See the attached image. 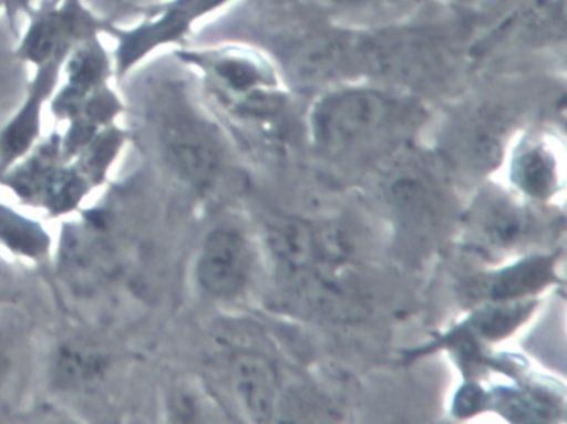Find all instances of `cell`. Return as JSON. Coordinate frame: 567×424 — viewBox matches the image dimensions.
Wrapping results in <instances>:
<instances>
[{"label": "cell", "instance_id": "1", "mask_svg": "<svg viewBox=\"0 0 567 424\" xmlns=\"http://www.w3.org/2000/svg\"><path fill=\"white\" fill-rule=\"evenodd\" d=\"M426 118L423 104L413 95L354 82L321 94L311 105L308 128L324 157L358 164L406 147Z\"/></svg>", "mask_w": 567, "mask_h": 424}, {"label": "cell", "instance_id": "2", "mask_svg": "<svg viewBox=\"0 0 567 424\" xmlns=\"http://www.w3.org/2000/svg\"><path fill=\"white\" fill-rule=\"evenodd\" d=\"M148 122L165 167L187 187H210L224 165V144L215 122L177 82L155 89Z\"/></svg>", "mask_w": 567, "mask_h": 424}, {"label": "cell", "instance_id": "3", "mask_svg": "<svg viewBox=\"0 0 567 424\" xmlns=\"http://www.w3.org/2000/svg\"><path fill=\"white\" fill-rule=\"evenodd\" d=\"M178 62L200 75L205 89L228 114L245 121L267 118L284 101L274 62L241 44L175 49Z\"/></svg>", "mask_w": 567, "mask_h": 424}, {"label": "cell", "instance_id": "4", "mask_svg": "<svg viewBox=\"0 0 567 424\" xmlns=\"http://www.w3.org/2000/svg\"><path fill=\"white\" fill-rule=\"evenodd\" d=\"M0 185L9 188L19 204L61 218L75 214L94 194L95 185L75 158L62 154L59 132L42 138L21 162L9 168Z\"/></svg>", "mask_w": 567, "mask_h": 424}, {"label": "cell", "instance_id": "5", "mask_svg": "<svg viewBox=\"0 0 567 424\" xmlns=\"http://www.w3.org/2000/svg\"><path fill=\"white\" fill-rule=\"evenodd\" d=\"M237 0H161L134 8L142 21L131 28L112 22L105 35L114 39L115 79L131 75L151 55L165 48H184L194 29L210 15L225 11Z\"/></svg>", "mask_w": 567, "mask_h": 424}, {"label": "cell", "instance_id": "6", "mask_svg": "<svg viewBox=\"0 0 567 424\" xmlns=\"http://www.w3.org/2000/svg\"><path fill=\"white\" fill-rule=\"evenodd\" d=\"M267 245L275 265L295 285L315 277L344 275L351 254L350 240L338 225L291 217L268 224Z\"/></svg>", "mask_w": 567, "mask_h": 424}, {"label": "cell", "instance_id": "7", "mask_svg": "<svg viewBox=\"0 0 567 424\" xmlns=\"http://www.w3.org/2000/svg\"><path fill=\"white\" fill-rule=\"evenodd\" d=\"M28 28L22 32L16 58L38 68L59 58L92 38H102L112 19L101 18L85 6L84 0H45L28 12Z\"/></svg>", "mask_w": 567, "mask_h": 424}, {"label": "cell", "instance_id": "8", "mask_svg": "<svg viewBox=\"0 0 567 424\" xmlns=\"http://www.w3.org/2000/svg\"><path fill=\"white\" fill-rule=\"evenodd\" d=\"M539 215L509 192L486 187L477 194L464 218V237L481 254H516L539 241Z\"/></svg>", "mask_w": 567, "mask_h": 424}, {"label": "cell", "instance_id": "9", "mask_svg": "<svg viewBox=\"0 0 567 424\" xmlns=\"http://www.w3.org/2000/svg\"><path fill=\"white\" fill-rule=\"evenodd\" d=\"M381 195L408 227H431L443 214L444 185L427 158L396 155L381 177Z\"/></svg>", "mask_w": 567, "mask_h": 424}, {"label": "cell", "instance_id": "10", "mask_svg": "<svg viewBox=\"0 0 567 424\" xmlns=\"http://www.w3.org/2000/svg\"><path fill=\"white\" fill-rule=\"evenodd\" d=\"M509 131V118L497 108L476 107L464 112L447 128L444 157L457 170L486 174L503 158Z\"/></svg>", "mask_w": 567, "mask_h": 424}, {"label": "cell", "instance_id": "11", "mask_svg": "<svg viewBox=\"0 0 567 424\" xmlns=\"http://www.w3.org/2000/svg\"><path fill=\"white\" fill-rule=\"evenodd\" d=\"M65 58L54 59L34 68V77L18 111L0 127V177L21 162L44 134V111L61 84Z\"/></svg>", "mask_w": 567, "mask_h": 424}, {"label": "cell", "instance_id": "12", "mask_svg": "<svg viewBox=\"0 0 567 424\" xmlns=\"http://www.w3.org/2000/svg\"><path fill=\"white\" fill-rule=\"evenodd\" d=\"M250 244L241 231L218 227L205 237L195 261L198 287L217 300H231L247 288L250 280Z\"/></svg>", "mask_w": 567, "mask_h": 424}, {"label": "cell", "instance_id": "13", "mask_svg": "<svg viewBox=\"0 0 567 424\" xmlns=\"http://www.w3.org/2000/svg\"><path fill=\"white\" fill-rule=\"evenodd\" d=\"M114 59L101 38L87 39L75 45L62 65L61 84L55 89L49 108L52 117L68 124L81 111L84 102L114 79Z\"/></svg>", "mask_w": 567, "mask_h": 424}, {"label": "cell", "instance_id": "14", "mask_svg": "<svg viewBox=\"0 0 567 424\" xmlns=\"http://www.w3.org/2000/svg\"><path fill=\"white\" fill-rule=\"evenodd\" d=\"M566 41V0H517L481 39L483 52L504 45H554Z\"/></svg>", "mask_w": 567, "mask_h": 424}, {"label": "cell", "instance_id": "15", "mask_svg": "<svg viewBox=\"0 0 567 424\" xmlns=\"http://www.w3.org/2000/svg\"><path fill=\"white\" fill-rule=\"evenodd\" d=\"M227 383L235 403L248 420L270 423L280 407V380L268 358L255 351H237L228 358Z\"/></svg>", "mask_w": 567, "mask_h": 424}, {"label": "cell", "instance_id": "16", "mask_svg": "<svg viewBox=\"0 0 567 424\" xmlns=\"http://www.w3.org/2000/svg\"><path fill=\"white\" fill-rule=\"evenodd\" d=\"M511 182L530 200L546 201L563 185L556 148L547 138L530 135L519 142L511 162Z\"/></svg>", "mask_w": 567, "mask_h": 424}, {"label": "cell", "instance_id": "17", "mask_svg": "<svg viewBox=\"0 0 567 424\" xmlns=\"http://www.w3.org/2000/svg\"><path fill=\"white\" fill-rule=\"evenodd\" d=\"M111 370V354L89 341H64L54 348L51 358L52 384L69 393H84L101 386Z\"/></svg>", "mask_w": 567, "mask_h": 424}, {"label": "cell", "instance_id": "18", "mask_svg": "<svg viewBox=\"0 0 567 424\" xmlns=\"http://www.w3.org/2000/svg\"><path fill=\"white\" fill-rule=\"evenodd\" d=\"M0 250L39 267L54 257V235L42 218L0 201Z\"/></svg>", "mask_w": 567, "mask_h": 424}, {"label": "cell", "instance_id": "19", "mask_svg": "<svg viewBox=\"0 0 567 424\" xmlns=\"http://www.w3.org/2000/svg\"><path fill=\"white\" fill-rule=\"evenodd\" d=\"M553 258H527L489 277L480 278L474 287L470 288V294L476 300L489 301V303L517 301L527 294L543 290L553 281Z\"/></svg>", "mask_w": 567, "mask_h": 424}, {"label": "cell", "instance_id": "20", "mask_svg": "<svg viewBox=\"0 0 567 424\" xmlns=\"http://www.w3.org/2000/svg\"><path fill=\"white\" fill-rule=\"evenodd\" d=\"M172 420L194 423V421H215L212 414L220 413L217 401L200 384L182 383L172 390L167 400Z\"/></svg>", "mask_w": 567, "mask_h": 424}, {"label": "cell", "instance_id": "21", "mask_svg": "<svg viewBox=\"0 0 567 424\" xmlns=\"http://www.w3.org/2000/svg\"><path fill=\"white\" fill-rule=\"evenodd\" d=\"M24 348L19 328L0 323V400H6L21 376Z\"/></svg>", "mask_w": 567, "mask_h": 424}, {"label": "cell", "instance_id": "22", "mask_svg": "<svg viewBox=\"0 0 567 424\" xmlns=\"http://www.w3.org/2000/svg\"><path fill=\"white\" fill-rule=\"evenodd\" d=\"M328 2L338 11L364 14V12H380L400 8V6L410 4L413 0H328Z\"/></svg>", "mask_w": 567, "mask_h": 424}, {"label": "cell", "instance_id": "23", "mask_svg": "<svg viewBox=\"0 0 567 424\" xmlns=\"http://www.w3.org/2000/svg\"><path fill=\"white\" fill-rule=\"evenodd\" d=\"M34 0H4V14L8 15L11 25H14L16 15L19 12H28L32 8ZM121 2V0H114Z\"/></svg>", "mask_w": 567, "mask_h": 424}, {"label": "cell", "instance_id": "24", "mask_svg": "<svg viewBox=\"0 0 567 424\" xmlns=\"http://www.w3.org/2000/svg\"><path fill=\"white\" fill-rule=\"evenodd\" d=\"M0 12H4V0H0Z\"/></svg>", "mask_w": 567, "mask_h": 424}]
</instances>
